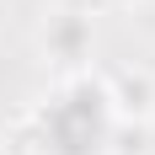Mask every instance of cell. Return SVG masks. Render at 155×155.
I'll return each instance as SVG.
<instances>
[{
    "mask_svg": "<svg viewBox=\"0 0 155 155\" xmlns=\"http://www.w3.org/2000/svg\"><path fill=\"white\" fill-rule=\"evenodd\" d=\"M112 144V91L80 80L43 112V150L54 155H102Z\"/></svg>",
    "mask_w": 155,
    "mask_h": 155,
    "instance_id": "6da1fadb",
    "label": "cell"
}]
</instances>
